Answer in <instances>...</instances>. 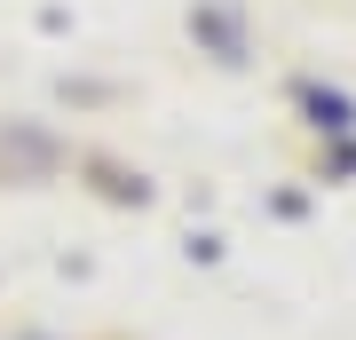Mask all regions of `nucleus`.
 I'll return each mask as SVG.
<instances>
[{"instance_id":"obj_1","label":"nucleus","mask_w":356,"mask_h":340,"mask_svg":"<svg viewBox=\"0 0 356 340\" xmlns=\"http://www.w3.org/2000/svg\"><path fill=\"white\" fill-rule=\"evenodd\" d=\"M309 111H317L325 127H348V103H341V95H309Z\"/></svg>"}]
</instances>
